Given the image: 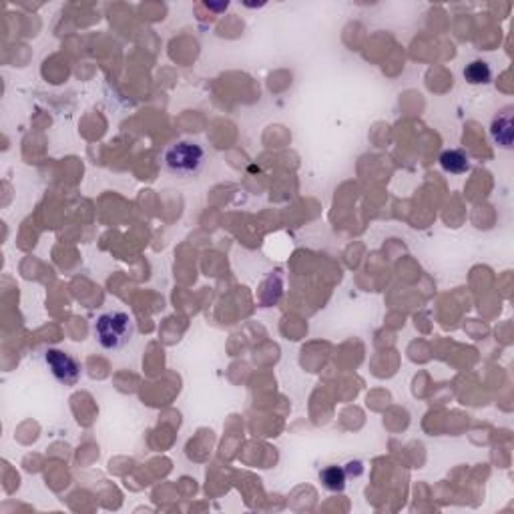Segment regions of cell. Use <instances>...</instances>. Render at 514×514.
<instances>
[{"instance_id":"cell-1","label":"cell","mask_w":514,"mask_h":514,"mask_svg":"<svg viewBox=\"0 0 514 514\" xmlns=\"http://www.w3.org/2000/svg\"><path fill=\"white\" fill-rule=\"evenodd\" d=\"M163 163L167 173L175 177H195L205 167L207 151L199 143L177 141L163 153Z\"/></svg>"},{"instance_id":"cell-2","label":"cell","mask_w":514,"mask_h":514,"mask_svg":"<svg viewBox=\"0 0 514 514\" xmlns=\"http://www.w3.org/2000/svg\"><path fill=\"white\" fill-rule=\"evenodd\" d=\"M95 335L103 349H121L135 335V323L127 311H107L95 321Z\"/></svg>"},{"instance_id":"cell-3","label":"cell","mask_w":514,"mask_h":514,"mask_svg":"<svg viewBox=\"0 0 514 514\" xmlns=\"http://www.w3.org/2000/svg\"><path fill=\"white\" fill-rule=\"evenodd\" d=\"M44 364L49 366V370L54 376L56 382L64 386H75L80 380V364L77 358H73L71 354H66L63 349H47L44 352Z\"/></svg>"},{"instance_id":"cell-4","label":"cell","mask_w":514,"mask_h":514,"mask_svg":"<svg viewBox=\"0 0 514 514\" xmlns=\"http://www.w3.org/2000/svg\"><path fill=\"white\" fill-rule=\"evenodd\" d=\"M490 133H492V139L498 145L506 147V149L513 147V111L510 109H506L502 115L494 119Z\"/></svg>"},{"instance_id":"cell-5","label":"cell","mask_w":514,"mask_h":514,"mask_svg":"<svg viewBox=\"0 0 514 514\" xmlns=\"http://www.w3.org/2000/svg\"><path fill=\"white\" fill-rule=\"evenodd\" d=\"M440 165L452 175H462L470 169V161H468V155L460 149H448L440 155Z\"/></svg>"},{"instance_id":"cell-6","label":"cell","mask_w":514,"mask_h":514,"mask_svg":"<svg viewBox=\"0 0 514 514\" xmlns=\"http://www.w3.org/2000/svg\"><path fill=\"white\" fill-rule=\"evenodd\" d=\"M321 484L325 486L328 490H332V492H342V490L346 489V468H342V466H328V468H323L321 470Z\"/></svg>"},{"instance_id":"cell-7","label":"cell","mask_w":514,"mask_h":514,"mask_svg":"<svg viewBox=\"0 0 514 514\" xmlns=\"http://www.w3.org/2000/svg\"><path fill=\"white\" fill-rule=\"evenodd\" d=\"M464 78L470 85H486L492 78V68L486 61H472L464 68Z\"/></svg>"},{"instance_id":"cell-8","label":"cell","mask_w":514,"mask_h":514,"mask_svg":"<svg viewBox=\"0 0 514 514\" xmlns=\"http://www.w3.org/2000/svg\"><path fill=\"white\" fill-rule=\"evenodd\" d=\"M361 462H349L346 468V474H360Z\"/></svg>"}]
</instances>
